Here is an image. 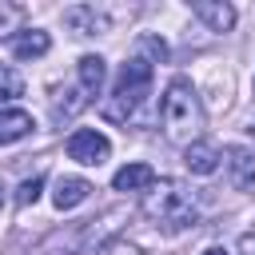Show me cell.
<instances>
[{"label": "cell", "mask_w": 255, "mask_h": 255, "mask_svg": "<svg viewBox=\"0 0 255 255\" xmlns=\"http://www.w3.org/2000/svg\"><path fill=\"white\" fill-rule=\"evenodd\" d=\"M143 215H147L159 231H167V235L187 231V227H195V219H199L195 191H191L187 183H179V179H155V183L147 187V195H143Z\"/></svg>", "instance_id": "cell-1"}, {"label": "cell", "mask_w": 255, "mask_h": 255, "mask_svg": "<svg viewBox=\"0 0 255 255\" xmlns=\"http://www.w3.org/2000/svg\"><path fill=\"white\" fill-rule=\"evenodd\" d=\"M159 124H163V135L171 143H195L199 131H203V104H199V92L191 88L187 76H175L163 92V104H159Z\"/></svg>", "instance_id": "cell-2"}, {"label": "cell", "mask_w": 255, "mask_h": 255, "mask_svg": "<svg viewBox=\"0 0 255 255\" xmlns=\"http://www.w3.org/2000/svg\"><path fill=\"white\" fill-rule=\"evenodd\" d=\"M151 96V60H143V56H131L124 68H120V76H116V88H112V96L104 100V120H112V124H128V120H135V112L143 108V100Z\"/></svg>", "instance_id": "cell-3"}, {"label": "cell", "mask_w": 255, "mask_h": 255, "mask_svg": "<svg viewBox=\"0 0 255 255\" xmlns=\"http://www.w3.org/2000/svg\"><path fill=\"white\" fill-rule=\"evenodd\" d=\"M108 155H112V143H108L104 131L80 128V131L68 135V159H76V163H84V167H100Z\"/></svg>", "instance_id": "cell-4"}, {"label": "cell", "mask_w": 255, "mask_h": 255, "mask_svg": "<svg viewBox=\"0 0 255 255\" xmlns=\"http://www.w3.org/2000/svg\"><path fill=\"white\" fill-rule=\"evenodd\" d=\"M92 219H84V223H68V227H60V231H52L40 247H36V255H80L84 251V243H88V227Z\"/></svg>", "instance_id": "cell-5"}, {"label": "cell", "mask_w": 255, "mask_h": 255, "mask_svg": "<svg viewBox=\"0 0 255 255\" xmlns=\"http://www.w3.org/2000/svg\"><path fill=\"white\" fill-rule=\"evenodd\" d=\"M92 104V92L76 80V84H68V88H60L56 96H52V124H64V120H72L76 112H84Z\"/></svg>", "instance_id": "cell-6"}, {"label": "cell", "mask_w": 255, "mask_h": 255, "mask_svg": "<svg viewBox=\"0 0 255 255\" xmlns=\"http://www.w3.org/2000/svg\"><path fill=\"white\" fill-rule=\"evenodd\" d=\"M64 24L76 32V36H104L108 32V16L96 8V4H76L64 12Z\"/></svg>", "instance_id": "cell-7"}, {"label": "cell", "mask_w": 255, "mask_h": 255, "mask_svg": "<svg viewBox=\"0 0 255 255\" xmlns=\"http://www.w3.org/2000/svg\"><path fill=\"white\" fill-rule=\"evenodd\" d=\"M227 175L239 191H255V151L247 147H227Z\"/></svg>", "instance_id": "cell-8"}, {"label": "cell", "mask_w": 255, "mask_h": 255, "mask_svg": "<svg viewBox=\"0 0 255 255\" xmlns=\"http://www.w3.org/2000/svg\"><path fill=\"white\" fill-rule=\"evenodd\" d=\"M191 12H195L211 32H231V28H235V8L223 4V0H195Z\"/></svg>", "instance_id": "cell-9"}, {"label": "cell", "mask_w": 255, "mask_h": 255, "mask_svg": "<svg viewBox=\"0 0 255 255\" xmlns=\"http://www.w3.org/2000/svg\"><path fill=\"white\" fill-rule=\"evenodd\" d=\"M88 195H92V183H88V179H80V175H60V179H56V191H52V203H56L60 211H72V207H80Z\"/></svg>", "instance_id": "cell-10"}, {"label": "cell", "mask_w": 255, "mask_h": 255, "mask_svg": "<svg viewBox=\"0 0 255 255\" xmlns=\"http://www.w3.org/2000/svg\"><path fill=\"white\" fill-rule=\"evenodd\" d=\"M183 163H187V171H191V175H211V171L219 167V151H215V143L195 139V143H187V147H183Z\"/></svg>", "instance_id": "cell-11"}, {"label": "cell", "mask_w": 255, "mask_h": 255, "mask_svg": "<svg viewBox=\"0 0 255 255\" xmlns=\"http://www.w3.org/2000/svg\"><path fill=\"white\" fill-rule=\"evenodd\" d=\"M32 128H36V124H32V116H28L24 108H0V147L32 135Z\"/></svg>", "instance_id": "cell-12"}, {"label": "cell", "mask_w": 255, "mask_h": 255, "mask_svg": "<svg viewBox=\"0 0 255 255\" xmlns=\"http://www.w3.org/2000/svg\"><path fill=\"white\" fill-rule=\"evenodd\" d=\"M48 48H52V40H48V32H40V28H24V32L12 36V56H16V60H36V56H44Z\"/></svg>", "instance_id": "cell-13"}, {"label": "cell", "mask_w": 255, "mask_h": 255, "mask_svg": "<svg viewBox=\"0 0 255 255\" xmlns=\"http://www.w3.org/2000/svg\"><path fill=\"white\" fill-rule=\"evenodd\" d=\"M151 183H155V171L147 163H128V167H120L112 175V187L116 191H147Z\"/></svg>", "instance_id": "cell-14"}, {"label": "cell", "mask_w": 255, "mask_h": 255, "mask_svg": "<svg viewBox=\"0 0 255 255\" xmlns=\"http://www.w3.org/2000/svg\"><path fill=\"white\" fill-rule=\"evenodd\" d=\"M104 76H108V64H104V56H80L76 60V80L92 92V96H100V88H104Z\"/></svg>", "instance_id": "cell-15"}, {"label": "cell", "mask_w": 255, "mask_h": 255, "mask_svg": "<svg viewBox=\"0 0 255 255\" xmlns=\"http://www.w3.org/2000/svg\"><path fill=\"white\" fill-rule=\"evenodd\" d=\"M16 96H24V80H20V72L12 64H0V104H8Z\"/></svg>", "instance_id": "cell-16"}, {"label": "cell", "mask_w": 255, "mask_h": 255, "mask_svg": "<svg viewBox=\"0 0 255 255\" xmlns=\"http://www.w3.org/2000/svg\"><path fill=\"white\" fill-rule=\"evenodd\" d=\"M40 191H44V175H32V179H24V183L16 187V203H20V207H32V203L40 199Z\"/></svg>", "instance_id": "cell-17"}, {"label": "cell", "mask_w": 255, "mask_h": 255, "mask_svg": "<svg viewBox=\"0 0 255 255\" xmlns=\"http://www.w3.org/2000/svg\"><path fill=\"white\" fill-rule=\"evenodd\" d=\"M96 255H143V251H139L135 243H128V239H108Z\"/></svg>", "instance_id": "cell-18"}, {"label": "cell", "mask_w": 255, "mask_h": 255, "mask_svg": "<svg viewBox=\"0 0 255 255\" xmlns=\"http://www.w3.org/2000/svg\"><path fill=\"white\" fill-rule=\"evenodd\" d=\"M16 20H20V12H16V8H8V4H0V36H8Z\"/></svg>", "instance_id": "cell-19"}, {"label": "cell", "mask_w": 255, "mask_h": 255, "mask_svg": "<svg viewBox=\"0 0 255 255\" xmlns=\"http://www.w3.org/2000/svg\"><path fill=\"white\" fill-rule=\"evenodd\" d=\"M239 255H255V231H243L239 235Z\"/></svg>", "instance_id": "cell-20"}, {"label": "cell", "mask_w": 255, "mask_h": 255, "mask_svg": "<svg viewBox=\"0 0 255 255\" xmlns=\"http://www.w3.org/2000/svg\"><path fill=\"white\" fill-rule=\"evenodd\" d=\"M203 255H227V247H207Z\"/></svg>", "instance_id": "cell-21"}, {"label": "cell", "mask_w": 255, "mask_h": 255, "mask_svg": "<svg viewBox=\"0 0 255 255\" xmlns=\"http://www.w3.org/2000/svg\"><path fill=\"white\" fill-rule=\"evenodd\" d=\"M4 195H8V191H4V179H0V207H4Z\"/></svg>", "instance_id": "cell-22"}]
</instances>
